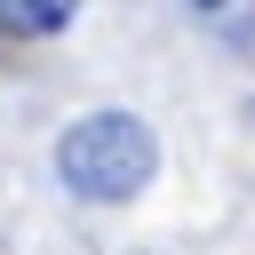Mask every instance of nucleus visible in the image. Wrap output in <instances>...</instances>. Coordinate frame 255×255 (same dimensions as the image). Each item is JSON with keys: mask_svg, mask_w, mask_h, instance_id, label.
Returning <instances> with one entry per match:
<instances>
[{"mask_svg": "<svg viewBox=\"0 0 255 255\" xmlns=\"http://www.w3.org/2000/svg\"><path fill=\"white\" fill-rule=\"evenodd\" d=\"M183 16L215 48H255V0H183Z\"/></svg>", "mask_w": 255, "mask_h": 255, "instance_id": "7ed1b4c3", "label": "nucleus"}, {"mask_svg": "<svg viewBox=\"0 0 255 255\" xmlns=\"http://www.w3.org/2000/svg\"><path fill=\"white\" fill-rule=\"evenodd\" d=\"M80 0H0V40H56Z\"/></svg>", "mask_w": 255, "mask_h": 255, "instance_id": "f03ea898", "label": "nucleus"}, {"mask_svg": "<svg viewBox=\"0 0 255 255\" xmlns=\"http://www.w3.org/2000/svg\"><path fill=\"white\" fill-rule=\"evenodd\" d=\"M56 183L80 207H128L159 183V128L128 104H96L56 135Z\"/></svg>", "mask_w": 255, "mask_h": 255, "instance_id": "f257e3e1", "label": "nucleus"}]
</instances>
